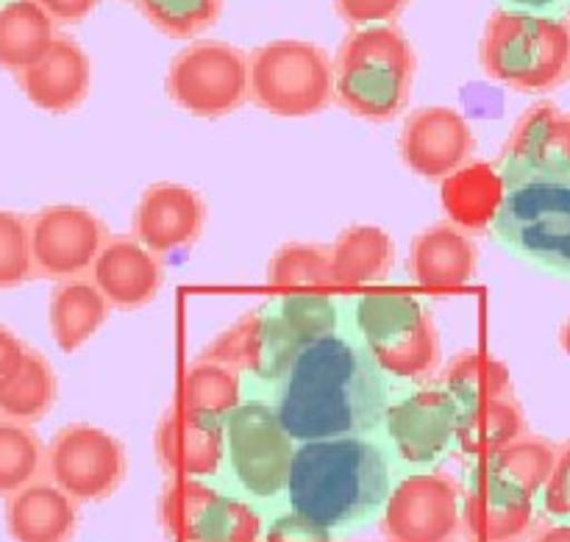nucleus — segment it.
<instances>
[{
	"label": "nucleus",
	"mask_w": 570,
	"mask_h": 542,
	"mask_svg": "<svg viewBox=\"0 0 570 542\" xmlns=\"http://www.w3.org/2000/svg\"><path fill=\"white\" fill-rule=\"evenodd\" d=\"M387 376L365 345L343 334L309 343L278 384L276 412L295 443L365 437L384 423Z\"/></svg>",
	"instance_id": "f257e3e1"
},
{
	"label": "nucleus",
	"mask_w": 570,
	"mask_h": 542,
	"mask_svg": "<svg viewBox=\"0 0 570 542\" xmlns=\"http://www.w3.org/2000/svg\"><path fill=\"white\" fill-rule=\"evenodd\" d=\"M393 490L382 445L365 437L298 443L287 479L293 512L328 532H351L382 515Z\"/></svg>",
	"instance_id": "f03ea898"
},
{
	"label": "nucleus",
	"mask_w": 570,
	"mask_h": 542,
	"mask_svg": "<svg viewBox=\"0 0 570 542\" xmlns=\"http://www.w3.org/2000/svg\"><path fill=\"white\" fill-rule=\"evenodd\" d=\"M415 50L393 22L354 28L334 59V100L362 120H390L410 100Z\"/></svg>",
	"instance_id": "7ed1b4c3"
},
{
	"label": "nucleus",
	"mask_w": 570,
	"mask_h": 542,
	"mask_svg": "<svg viewBox=\"0 0 570 542\" xmlns=\"http://www.w3.org/2000/svg\"><path fill=\"white\" fill-rule=\"evenodd\" d=\"M504 204L493 231L510 250L570 276V176L534 173L499 159Z\"/></svg>",
	"instance_id": "20e7f679"
},
{
	"label": "nucleus",
	"mask_w": 570,
	"mask_h": 542,
	"mask_svg": "<svg viewBox=\"0 0 570 542\" xmlns=\"http://www.w3.org/2000/svg\"><path fill=\"white\" fill-rule=\"evenodd\" d=\"M479 61L504 87L549 92L570 76V26L534 11L495 9L484 26Z\"/></svg>",
	"instance_id": "39448f33"
},
{
	"label": "nucleus",
	"mask_w": 570,
	"mask_h": 542,
	"mask_svg": "<svg viewBox=\"0 0 570 542\" xmlns=\"http://www.w3.org/2000/svg\"><path fill=\"white\" fill-rule=\"evenodd\" d=\"M354 323L384 376L421 382L440 367L438 328L415 295L404 289L362 295L354 306Z\"/></svg>",
	"instance_id": "423d86ee"
},
{
	"label": "nucleus",
	"mask_w": 570,
	"mask_h": 542,
	"mask_svg": "<svg viewBox=\"0 0 570 542\" xmlns=\"http://www.w3.org/2000/svg\"><path fill=\"white\" fill-rule=\"evenodd\" d=\"M250 100L273 117H309L334 100V61L321 45L273 39L248 56Z\"/></svg>",
	"instance_id": "0eeeda50"
},
{
	"label": "nucleus",
	"mask_w": 570,
	"mask_h": 542,
	"mask_svg": "<svg viewBox=\"0 0 570 542\" xmlns=\"http://www.w3.org/2000/svg\"><path fill=\"white\" fill-rule=\"evenodd\" d=\"M295 449L276 404L245 398L226 417V462L234 482L254 499L271 501L287 493Z\"/></svg>",
	"instance_id": "6e6552de"
},
{
	"label": "nucleus",
	"mask_w": 570,
	"mask_h": 542,
	"mask_svg": "<svg viewBox=\"0 0 570 542\" xmlns=\"http://www.w3.org/2000/svg\"><path fill=\"white\" fill-rule=\"evenodd\" d=\"M165 89L187 115L220 120L250 100L248 56L217 39L193 42L173 56Z\"/></svg>",
	"instance_id": "1a4fd4ad"
},
{
	"label": "nucleus",
	"mask_w": 570,
	"mask_h": 542,
	"mask_svg": "<svg viewBox=\"0 0 570 542\" xmlns=\"http://www.w3.org/2000/svg\"><path fill=\"white\" fill-rule=\"evenodd\" d=\"M159 526L170 542H256L259 512L200 479H170L159 495Z\"/></svg>",
	"instance_id": "9d476101"
},
{
	"label": "nucleus",
	"mask_w": 570,
	"mask_h": 542,
	"mask_svg": "<svg viewBox=\"0 0 570 542\" xmlns=\"http://www.w3.org/2000/svg\"><path fill=\"white\" fill-rule=\"evenodd\" d=\"M128 473L120 440L92 423L59 428L45 449V476L78 504H92L117 493Z\"/></svg>",
	"instance_id": "9b49d317"
},
{
	"label": "nucleus",
	"mask_w": 570,
	"mask_h": 542,
	"mask_svg": "<svg viewBox=\"0 0 570 542\" xmlns=\"http://www.w3.org/2000/svg\"><path fill=\"white\" fill-rule=\"evenodd\" d=\"M379 518L390 542H456L465 534L460 484L440 471L401 479Z\"/></svg>",
	"instance_id": "f8f14e48"
},
{
	"label": "nucleus",
	"mask_w": 570,
	"mask_h": 542,
	"mask_svg": "<svg viewBox=\"0 0 570 542\" xmlns=\"http://www.w3.org/2000/svg\"><path fill=\"white\" fill-rule=\"evenodd\" d=\"M31 256L37 276L67 282L92 270L100 248L106 245L104 220L83 206L53 204L28 217Z\"/></svg>",
	"instance_id": "ddd939ff"
},
{
	"label": "nucleus",
	"mask_w": 570,
	"mask_h": 542,
	"mask_svg": "<svg viewBox=\"0 0 570 542\" xmlns=\"http://www.w3.org/2000/svg\"><path fill=\"white\" fill-rule=\"evenodd\" d=\"M462 406L445 387H423L390 401L384 432L401 462L412 467H432L456 445Z\"/></svg>",
	"instance_id": "4468645a"
},
{
	"label": "nucleus",
	"mask_w": 570,
	"mask_h": 542,
	"mask_svg": "<svg viewBox=\"0 0 570 542\" xmlns=\"http://www.w3.org/2000/svg\"><path fill=\"white\" fill-rule=\"evenodd\" d=\"M298 354V339L284 326L276 306H262L237 317L200 356L223 362L243 376H254L256 382L282 384Z\"/></svg>",
	"instance_id": "2eb2a0df"
},
{
	"label": "nucleus",
	"mask_w": 570,
	"mask_h": 542,
	"mask_svg": "<svg viewBox=\"0 0 570 542\" xmlns=\"http://www.w3.org/2000/svg\"><path fill=\"white\" fill-rule=\"evenodd\" d=\"M399 148L412 173L443 181L471 161L476 137L471 122L451 106H423L406 117Z\"/></svg>",
	"instance_id": "dca6fc26"
},
{
	"label": "nucleus",
	"mask_w": 570,
	"mask_h": 542,
	"mask_svg": "<svg viewBox=\"0 0 570 542\" xmlns=\"http://www.w3.org/2000/svg\"><path fill=\"white\" fill-rule=\"evenodd\" d=\"M462 523L473 542H518L534 529V495L479 462L462 495Z\"/></svg>",
	"instance_id": "f3484780"
},
{
	"label": "nucleus",
	"mask_w": 570,
	"mask_h": 542,
	"mask_svg": "<svg viewBox=\"0 0 570 542\" xmlns=\"http://www.w3.org/2000/svg\"><path fill=\"white\" fill-rule=\"evenodd\" d=\"M154 451L170 479H212L226 462V421L173 404L154 434Z\"/></svg>",
	"instance_id": "a211bd4d"
},
{
	"label": "nucleus",
	"mask_w": 570,
	"mask_h": 542,
	"mask_svg": "<svg viewBox=\"0 0 570 542\" xmlns=\"http://www.w3.org/2000/svg\"><path fill=\"white\" fill-rule=\"evenodd\" d=\"M206 223V206L195 189L184 184H150L134 209V237L156 256L189 248L200 237Z\"/></svg>",
	"instance_id": "6ab92c4d"
},
{
	"label": "nucleus",
	"mask_w": 570,
	"mask_h": 542,
	"mask_svg": "<svg viewBox=\"0 0 570 542\" xmlns=\"http://www.w3.org/2000/svg\"><path fill=\"white\" fill-rule=\"evenodd\" d=\"M89 278L117 309H142L159 295L165 273L154 250L137 237H109Z\"/></svg>",
	"instance_id": "aec40b11"
},
{
	"label": "nucleus",
	"mask_w": 570,
	"mask_h": 542,
	"mask_svg": "<svg viewBox=\"0 0 570 542\" xmlns=\"http://www.w3.org/2000/svg\"><path fill=\"white\" fill-rule=\"evenodd\" d=\"M92 67L81 45L70 37H56L48 53L17 76L22 95L48 115H67L89 95Z\"/></svg>",
	"instance_id": "412c9836"
},
{
	"label": "nucleus",
	"mask_w": 570,
	"mask_h": 542,
	"mask_svg": "<svg viewBox=\"0 0 570 542\" xmlns=\"http://www.w3.org/2000/svg\"><path fill=\"white\" fill-rule=\"evenodd\" d=\"M476 245L468 231L451 223H438L412 239L406 270L426 293H451L471 284L476 276Z\"/></svg>",
	"instance_id": "4be33fe9"
},
{
	"label": "nucleus",
	"mask_w": 570,
	"mask_h": 542,
	"mask_svg": "<svg viewBox=\"0 0 570 542\" xmlns=\"http://www.w3.org/2000/svg\"><path fill=\"white\" fill-rule=\"evenodd\" d=\"M501 156L549 176H570V115L551 100L529 106L518 117Z\"/></svg>",
	"instance_id": "5701e85b"
},
{
	"label": "nucleus",
	"mask_w": 570,
	"mask_h": 542,
	"mask_svg": "<svg viewBox=\"0 0 570 542\" xmlns=\"http://www.w3.org/2000/svg\"><path fill=\"white\" fill-rule=\"evenodd\" d=\"M6 532L14 542H70L78 532V501L37 479L6 499Z\"/></svg>",
	"instance_id": "b1692460"
},
{
	"label": "nucleus",
	"mask_w": 570,
	"mask_h": 542,
	"mask_svg": "<svg viewBox=\"0 0 570 542\" xmlns=\"http://www.w3.org/2000/svg\"><path fill=\"white\" fill-rule=\"evenodd\" d=\"M440 204L451 226L462 231H488L504 204V178L499 165L468 161L440 184Z\"/></svg>",
	"instance_id": "393cba45"
},
{
	"label": "nucleus",
	"mask_w": 570,
	"mask_h": 542,
	"mask_svg": "<svg viewBox=\"0 0 570 542\" xmlns=\"http://www.w3.org/2000/svg\"><path fill=\"white\" fill-rule=\"evenodd\" d=\"M109 300L92 278H67L50 295L48 321L56 348L76 354L109 321Z\"/></svg>",
	"instance_id": "a878e982"
},
{
	"label": "nucleus",
	"mask_w": 570,
	"mask_h": 542,
	"mask_svg": "<svg viewBox=\"0 0 570 542\" xmlns=\"http://www.w3.org/2000/svg\"><path fill=\"white\" fill-rule=\"evenodd\" d=\"M395 259L393 239L379 226H351L332 245L334 287H367L382 282Z\"/></svg>",
	"instance_id": "bb28decb"
},
{
	"label": "nucleus",
	"mask_w": 570,
	"mask_h": 542,
	"mask_svg": "<svg viewBox=\"0 0 570 542\" xmlns=\"http://www.w3.org/2000/svg\"><path fill=\"white\" fill-rule=\"evenodd\" d=\"M56 20L33 0H6L0 6V67L20 76L37 65L56 42Z\"/></svg>",
	"instance_id": "cd10ccee"
},
{
	"label": "nucleus",
	"mask_w": 570,
	"mask_h": 542,
	"mask_svg": "<svg viewBox=\"0 0 570 542\" xmlns=\"http://www.w3.org/2000/svg\"><path fill=\"white\" fill-rule=\"evenodd\" d=\"M523 434H527V417H523L518 401L512 395H504V398L462 406L456 449L484 462Z\"/></svg>",
	"instance_id": "c85d7f7f"
},
{
	"label": "nucleus",
	"mask_w": 570,
	"mask_h": 542,
	"mask_svg": "<svg viewBox=\"0 0 570 542\" xmlns=\"http://www.w3.org/2000/svg\"><path fill=\"white\" fill-rule=\"evenodd\" d=\"M243 401V373L206 356H198L184 371L176 395V404L184 410L220 421H226Z\"/></svg>",
	"instance_id": "c756f323"
},
{
	"label": "nucleus",
	"mask_w": 570,
	"mask_h": 542,
	"mask_svg": "<svg viewBox=\"0 0 570 542\" xmlns=\"http://www.w3.org/2000/svg\"><path fill=\"white\" fill-rule=\"evenodd\" d=\"M56 393L59 390L50 362L37 351H28L20 373L0 390V417L31 426L53 410Z\"/></svg>",
	"instance_id": "7c9ffc66"
},
{
	"label": "nucleus",
	"mask_w": 570,
	"mask_h": 542,
	"mask_svg": "<svg viewBox=\"0 0 570 542\" xmlns=\"http://www.w3.org/2000/svg\"><path fill=\"white\" fill-rule=\"evenodd\" d=\"M443 387L460 401V406H471L479 401L512 395V376L510 367L495 359L493 354L462 351L445 365Z\"/></svg>",
	"instance_id": "2f4dec72"
},
{
	"label": "nucleus",
	"mask_w": 570,
	"mask_h": 542,
	"mask_svg": "<svg viewBox=\"0 0 570 542\" xmlns=\"http://www.w3.org/2000/svg\"><path fill=\"white\" fill-rule=\"evenodd\" d=\"M267 282L282 293H306V289L334 287L332 284V248L315 243H287L267 262Z\"/></svg>",
	"instance_id": "473e14b6"
},
{
	"label": "nucleus",
	"mask_w": 570,
	"mask_h": 542,
	"mask_svg": "<svg viewBox=\"0 0 570 542\" xmlns=\"http://www.w3.org/2000/svg\"><path fill=\"white\" fill-rule=\"evenodd\" d=\"M45 473V445L31 426L0 417V499L28 487Z\"/></svg>",
	"instance_id": "72a5a7b5"
},
{
	"label": "nucleus",
	"mask_w": 570,
	"mask_h": 542,
	"mask_svg": "<svg viewBox=\"0 0 570 542\" xmlns=\"http://www.w3.org/2000/svg\"><path fill=\"white\" fill-rule=\"evenodd\" d=\"M557 451H560V445H554L551 440L523 434V437L504 445L499 454H493L484 462L495 467L504 479H510L512 484H518V487L538 499L546 490V484H549L551 473H554Z\"/></svg>",
	"instance_id": "f704fd0d"
},
{
	"label": "nucleus",
	"mask_w": 570,
	"mask_h": 542,
	"mask_svg": "<svg viewBox=\"0 0 570 542\" xmlns=\"http://www.w3.org/2000/svg\"><path fill=\"white\" fill-rule=\"evenodd\" d=\"M278 315H282L284 326L289 328L298 345L317 343L323 337H332L337 334L340 326V309L328 295L315 293V289H306V293H287L278 298L276 304Z\"/></svg>",
	"instance_id": "c9c22d12"
},
{
	"label": "nucleus",
	"mask_w": 570,
	"mask_h": 542,
	"mask_svg": "<svg viewBox=\"0 0 570 542\" xmlns=\"http://www.w3.org/2000/svg\"><path fill=\"white\" fill-rule=\"evenodd\" d=\"M145 20L161 33L189 39L220 20L223 0H134Z\"/></svg>",
	"instance_id": "e433bc0d"
},
{
	"label": "nucleus",
	"mask_w": 570,
	"mask_h": 542,
	"mask_svg": "<svg viewBox=\"0 0 570 542\" xmlns=\"http://www.w3.org/2000/svg\"><path fill=\"white\" fill-rule=\"evenodd\" d=\"M37 276L31 256L28 217L0 209V289H11Z\"/></svg>",
	"instance_id": "4c0bfd02"
},
{
	"label": "nucleus",
	"mask_w": 570,
	"mask_h": 542,
	"mask_svg": "<svg viewBox=\"0 0 570 542\" xmlns=\"http://www.w3.org/2000/svg\"><path fill=\"white\" fill-rule=\"evenodd\" d=\"M334 3H337V14L348 26L362 28L395 20L410 0H334Z\"/></svg>",
	"instance_id": "58836bf2"
},
{
	"label": "nucleus",
	"mask_w": 570,
	"mask_h": 542,
	"mask_svg": "<svg viewBox=\"0 0 570 542\" xmlns=\"http://www.w3.org/2000/svg\"><path fill=\"white\" fill-rule=\"evenodd\" d=\"M543 506L549 515L570 521V440L557 451V465L543 490Z\"/></svg>",
	"instance_id": "ea45409f"
},
{
	"label": "nucleus",
	"mask_w": 570,
	"mask_h": 542,
	"mask_svg": "<svg viewBox=\"0 0 570 542\" xmlns=\"http://www.w3.org/2000/svg\"><path fill=\"white\" fill-rule=\"evenodd\" d=\"M265 542H332V532L306 521L298 512L278 515L267 529Z\"/></svg>",
	"instance_id": "a19ab883"
},
{
	"label": "nucleus",
	"mask_w": 570,
	"mask_h": 542,
	"mask_svg": "<svg viewBox=\"0 0 570 542\" xmlns=\"http://www.w3.org/2000/svg\"><path fill=\"white\" fill-rule=\"evenodd\" d=\"M26 356H28L26 343H22L14 332L0 326V390H3L6 384H11V378L20 373Z\"/></svg>",
	"instance_id": "79ce46f5"
},
{
	"label": "nucleus",
	"mask_w": 570,
	"mask_h": 542,
	"mask_svg": "<svg viewBox=\"0 0 570 542\" xmlns=\"http://www.w3.org/2000/svg\"><path fill=\"white\" fill-rule=\"evenodd\" d=\"M33 3H37L39 9L48 11L56 22H67V26H72V22L87 20L100 0H33Z\"/></svg>",
	"instance_id": "37998d69"
},
{
	"label": "nucleus",
	"mask_w": 570,
	"mask_h": 542,
	"mask_svg": "<svg viewBox=\"0 0 570 542\" xmlns=\"http://www.w3.org/2000/svg\"><path fill=\"white\" fill-rule=\"evenodd\" d=\"M532 542H570V521L546 523L532 534Z\"/></svg>",
	"instance_id": "c03bdc74"
},
{
	"label": "nucleus",
	"mask_w": 570,
	"mask_h": 542,
	"mask_svg": "<svg viewBox=\"0 0 570 542\" xmlns=\"http://www.w3.org/2000/svg\"><path fill=\"white\" fill-rule=\"evenodd\" d=\"M510 3L538 11V9H554V6H560L562 0H510Z\"/></svg>",
	"instance_id": "a18cd8bd"
},
{
	"label": "nucleus",
	"mask_w": 570,
	"mask_h": 542,
	"mask_svg": "<svg viewBox=\"0 0 570 542\" xmlns=\"http://www.w3.org/2000/svg\"><path fill=\"white\" fill-rule=\"evenodd\" d=\"M560 345H562V351H566V354L570 356V317H568L566 326H562V332H560Z\"/></svg>",
	"instance_id": "49530a36"
},
{
	"label": "nucleus",
	"mask_w": 570,
	"mask_h": 542,
	"mask_svg": "<svg viewBox=\"0 0 570 542\" xmlns=\"http://www.w3.org/2000/svg\"><path fill=\"white\" fill-rule=\"evenodd\" d=\"M6 3V0H0V6H3Z\"/></svg>",
	"instance_id": "de8ad7c7"
}]
</instances>
